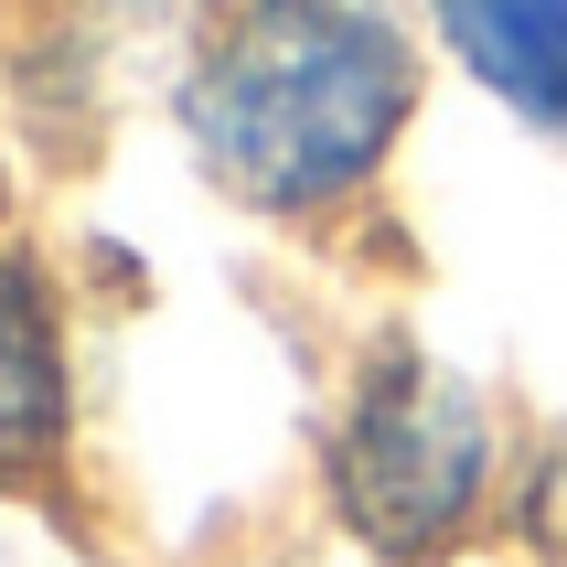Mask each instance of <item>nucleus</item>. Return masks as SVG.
Masks as SVG:
<instances>
[{"label":"nucleus","mask_w":567,"mask_h":567,"mask_svg":"<svg viewBox=\"0 0 567 567\" xmlns=\"http://www.w3.org/2000/svg\"><path fill=\"white\" fill-rule=\"evenodd\" d=\"M417 64L364 0H247L183 75V128L204 172L257 215L343 204L408 128Z\"/></svg>","instance_id":"nucleus-1"},{"label":"nucleus","mask_w":567,"mask_h":567,"mask_svg":"<svg viewBox=\"0 0 567 567\" xmlns=\"http://www.w3.org/2000/svg\"><path fill=\"white\" fill-rule=\"evenodd\" d=\"M482 482H493L482 396L429 353H385L332 440V493H343L353 536L385 557H440L482 514Z\"/></svg>","instance_id":"nucleus-2"},{"label":"nucleus","mask_w":567,"mask_h":567,"mask_svg":"<svg viewBox=\"0 0 567 567\" xmlns=\"http://www.w3.org/2000/svg\"><path fill=\"white\" fill-rule=\"evenodd\" d=\"M429 22L514 118L567 128V0H429Z\"/></svg>","instance_id":"nucleus-3"},{"label":"nucleus","mask_w":567,"mask_h":567,"mask_svg":"<svg viewBox=\"0 0 567 567\" xmlns=\"http://www.w3.org/2000/svg\"><path fill=\"white\" fill-rule=\"evenodd\" d=\"M64 440V353H54V300L22 257H0V482L32 472Z\"/></svg>","instance_id":"nucleus-4"}]
</instances>
